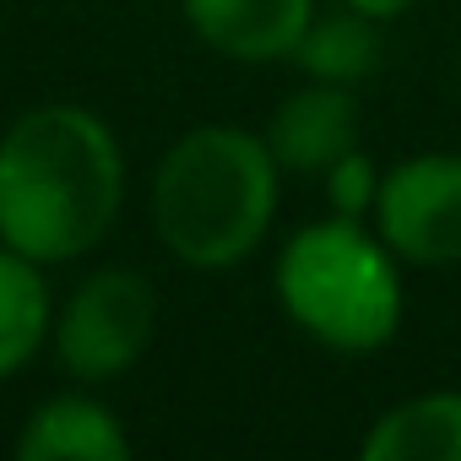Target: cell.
<instances>
[{
  "mask_svg": "<svg viewBox=\"0 0 461 461\" xmlns=\"http://www.w3.org/2000/svg\"><path fill=\"white\" fill-rule=\"evenodd\" d=\"M120 195V141L82 104L28 109L0 136V245L39 267L77 261L104 245Z\"/></svg>",
  "mask_w": 461,
  "mask_h": 461,
  "instance_id": "obj_1",
  "label": "cell"
},
{
  "mask_svg": "<svg viewBox=\"0 0 461 461\" xmlns=\"http://www.w3.org/2000/svg\"><path fill=\"white\" fill-rule=\"evenodd\" d=\"M277 158L240 125H201L152 174V228L174 261L217 272L245 261L277 212Z\"/></svg>",
  "mask_w": 461,
  "mask_h": 461,
  "instance_id": "obj_2",
  "label": "cell"
},
{
  "mask_svg": "<svg viewBox=\"0 0 461 461\" xmlns=\"http://www.w3.org/2000/svg\"><path fill=\"white\" fill-rule=\"evenodd\" d=\"M277 304L331 353H375L402 326V283L391 245L364 234L358 217L310 222L277 256Z\"/></svg>",
  "mask_w": 461,
  "mask_h": 461,
  "instance_id": "obj_3",
  "label": "cell"
},
{
  "mask_svg": "<svg viewBox=\"0 0 461 461\" xmlns=\"http://www.w3.org/2000/svg\"><path fill=\"white\" fill-rule=\"evenodd\" d=\"M152 331H158V288L131 267H109L87 277L71 294V304L60 310L55 358L77 380L104 385L152 348Z\"/></svg>",
  "mask_w": 461,
  "mask_h": 461,
  "instance_id": "obj_4",
  "label": "cell"
},
{
  "mask_svg": "<svg viewBox=\"0 0 461 461\" xmlns=\"http://www.w3.org/2000/svg\"><path fill=\"white\" fill-rule=\"evenodd\" d=\"M375 222L391 256L418 267H456L461 261V158L423 152L396 163L380 179Z\"/></svg>",
  "mask_w": 461,
  "mask_h": 461,
  "instance_id": "obj_5",
  "label": "cell"
},
{
  "mask_svg": "<svg viewBox=\"0 0 461 461\" xmlns=\"http://www.w3.org/2000/svg\"><path fill=\"white\" fill-rule=\"evenodd\" d=\"M267 152L277 158V168L288 174H326L342 152L358 147V104L353 87H331V82H310L299 93H288L267 125Z\"/></svg>",
  "mask_w": 461,
  "mask_h": 461,
  "instance_id": "obj_6",
  "label": "cell"
},
{
  "mask_svg": "<svg viewBox=\"0 0 461 461\" xmlns=\"http://www.w3.org/2000/svg\"><path fill=\"white\" fill-rule=\"evenodd\" d=\"M179 12L228 60H283L304 39L315 0H179Z\"/></svg>",
  "mask_w": 461,
  "mask_h": 461,
  "instance_id": "obj_7",
  "label": "cell"
},
{
  "mask_svg": "<svg viewBox=\"0 0 461 461\" xmlns=\"http://www.w3.org/2000/svg\"><path fill=\"white\" fill-rule=\"evenodd\" d=\"M17 456L23 461H125L131 439H125L120 418L104 402H93V396H55L17 434Z\"/></svg>",
  "mask_w": 461,
  "mask_h": 461,
  "instance_id": "obj_8",
  "label": "cell"
},
{
  "mask_svg": "<svg viewBox=\"0 0 461 461\" xmlns=\"http://www.w3.org/2000/svg\"><path fill=\"white\" fill-rule=\"evenodd\" d=\"M369 461H461V391H434L391 407L364 434Z\"/></svg>",
  "mask_w": 461,
  "mask_h": 461,
  "instance_id": "obj_9",
  "label": "cell"
},
{
  "mask_svg": "<svg viewBox=\"0 0 461 461\" xmlns=\"http://www.w3.org/2000/svg\"><path fill=\"white\" fill-rule=\"evenodd\" d=\"M50 337V288L39 261L0 245V380H12Z\"/></svg>",
  "mask_w": 461,
  "mask_h": 461,
  "instance_id": "obj_10",
  "label": "cell"
},
{
  "mask_svg": "<svg viewBox=\"0 0 461 461\" xmlns=\"http://www.w3.org/2000/svg\"><path fill=\"white\" fill-rule=\"evenodd\" d=\"M294 60L310 71V82H331V87H358L364 77H375L380 66V33L375 17L364 12H337V17H310L304 39L294 44Z\"/></svg>",
  "mask_w": 461,
  "mask_h": 461,
  "instance_id": "obj_11",
  "label": "cell"
},
{
  "mask_svg": "<svg viewBox=\"0 0 461 461\" xmlns=\"http://www.w3.org/2000/svg\"><path fill=\"white\" fill-rule=\"evenodd\" d=\"M321 179H326V195H331V212H337V217H364V212H375L380 179H375V163H369L358 147L342 152Z\"/></svg>",
  "mask_w": 461,
  "mask_h": 461,
  "instance_id": "obj_12",
  "label": "cell"
},
{
  "mask_svg": "<svg viewBox=\"0 0 461 461\" xmlns=\"http://www.w3.org/2000/svg\"><path fill=\"white\" fill-rule=\"evenodd\" d=\"M342 6H353V12H364V17H375V23H385V17H402L412 0H342Z\"/></svg>",
  "mask_w": 461,
  "mask_h": 461,
  "instance_id": "obj_13",
  "label": "cell"
}]
</instances>
